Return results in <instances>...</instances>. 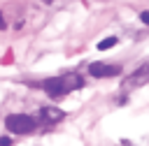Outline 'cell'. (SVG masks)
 Wrapping results in <instances>:
<instances>
[{
  "instance_id": "cell-8",
  "label": "cell",
  "mask_w": 149,
  "mask_h": 146,
  "mask_svg": "<svg viewBox=\"0 0 149 146\" xmlns=\"http://www.w3.org/2000/svg\"><path fill=\"white\" fill-rule=\"evenodd\" d=\"M0 146H12V137H0Z\"/></svg>"
},
{
  "instance_id": "cell-4",
  "label": "cell",
  "mask_w": 149,
  "mask_h": 146,
  "mask_svg": "<svg viewBox=\"0 0 149 146\" xmlns=\"http://www.w3.org/2000/svg\"><path fill=\"white\" fill-rule=\"evenodd\" d=\"M88 74H93V76H116V74H121V67H116V65H107V63H91L88 65Z\"/></svg>"
},
{
  "instance_id": "cell-7",
  "label": "cell",
  "mask_w": 149,
  "mask_h": 146,
  "mask_svg": "<svg viewBox=\"0 0 149 146\" xmlns=\"http://www.w3.org/2000/svg\"><path fill=\"white\" fill-rule=\"evenodd\" d=\"M140 21H142L144 25H149V9H144V12H140Z\"/></svg>"
},
{
  "instance_id": "cell-2",
  "label": "cell",
  "mask_w": 149,
  "mask_h": 146,
  "mask_svg": "<svg viewBox=\"0 0 149 146\" xmlns=\"http://www.w3.org/2000/svg\"><path fill=\"white\" fill-rule=\"evenodd\" d=\"M35 125H37V121H35L33 116H28V114H12V116L5 118V127H7L9 132H14V134L33 132Z\"/></svg>"
},
{
  "instance_id": "cell-10",
  "label": "cell",
  "mask_w": 149,
  "mask_h": 146,
  "mask_svg": "<svg viewBox=\"0 0 149 146\" xmlns=\"http://www.w3.org/2000/svg\"><path fill=\"white\" fill-rule=\"evenodd\" d=\"M44 2H51V0H44Z\"/></svg>"
},
{
  "instance_id": "cell-1",
  "label": "cell",
  "mask_w": 149,
  "mask_h": 146,
  "mask_svg": "<svg viewBox=\"0 0 149 146\" xmlns=\"http://www.w3.org/2000/svg\"><path fill=\"white\" fill-rule=\"evenodd\" d=\"M81 86H84V79L79 74H58V76H51L44 81V90L51 97H63V95L81 88Z\"/></svg>"
},
{
  "instance_id": "cell-9",
  "label": "cell",
  "mask_w": 149,
  "mask_h": 146,
  "mask_svg": "<svg viewBox=\"0 0 149 146\" xmlns=\"http://www.w3.org/2000/svg\"><path fill=\"white\" fill-rule=\"evenodd\" d=\"M5 25H7V23H5V19H2V14H0V30H2Z\"/></svg>"
},
{
  "instance_id": "cell-5",
  "label": "cell",
  "mask_w": 149,
  "mask_h": 146,
  "mask_svg": "<svg viewBox=\"0 0 149 146\" xmlns=\"http://www.w3.org/2000/svg\"><path fill=\"white\" fill-rule=\"evenodd\" d=\"M42 116H44V121L56 123V121H61V118H63V111H61V109H56V107H44V109H42Z\"/></svg>"
},
{
  "instance_id": "cell-3",
  "label": "cell",
  "mask_w": 149,
  "mask_h": 146,
  "mask_svg": "<svg viewBox=\"0 0 149 146\" xmlns=\"http://www.w3.org/2000/svg\"><path fill=\"white\" fill-rule=\"evenodd\" d=\"M144 83H149V63L135 67V70L123 79L121 86H123V90H135V88H140V86H144Z\"/></svg>"
},
{
  "instance_id": "cell-6",
  "label": "cell",
  "mask_w": 149,
  "mask_h": 146,
  "mask_svg": "<svg viewBox=\"0 0 149 146\" xmlns=\"http://www.w3.org/2000/svg\"><path fill=\"white\" fill-rule=\"evenodd\" d=\"M114 44H116V37H107V39L98 42V49H100V51H107V49H112Z\"/></svg>"
}]
</instances>
